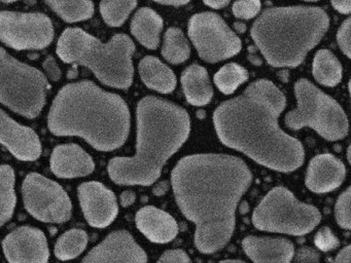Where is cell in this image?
I'll return each instance as SVG.
<instances>
[{"instance_id":"obj_19","label":"cell","mask_w":351,"mask_h":263,"mask_svg":"<svg viewBox=\"0 0 351 263\" xmlns=\"http://www.w3.org/2000/svg\"><path fill=\"white\" fill-rule=\"evenodd\" d=\"M242 248L254 263H291L295 245L282 236H248Z\"/></svg>"},{"instance_id":"obj_3","label":"cell","mask_w":351,"mask_h":263,"mask_svg":"<svg viewBox=\"0 0 351 263\" xmlns=\"http://www.w3.org/2000/svg\"><path fill=\"white\" fill-rule=\"evenodd\" d=\"M130 123V110L124 99L90 80L63 86L48 114L53 135L83 138L94 149L104 152L124 145Z\"/></svg>"},{"instance_id":"obj_31","label":"cell","mask_w":351,"mask_h":263,"mask_svg":"<svg viewBox=\"0 0 351 263\" xmlns=\"http://www.w3.org/2000/svg\"><path fill=\"white\" fill-rule=\"evenodd\" d=\"M351 187H347L341 193L335 205V216L337 223L343 229L349 230L351 228L350 217Z\"/></svg>"},{"instance_id":"obj_32","label":"cell","mask_w":351,"mask_h":263,"mask_svg":"<svg viewBox=\"0 0 351 263\" xmlns=\"http://www.w3.org/2000/svg\"><path fill=\"white\" fill-rule=\"evenodd\" d=\"M262 3L258 0H241L235 1L232 5L234 16L242 20H250L260 14Z\"/></svg>"},{"instance_id":"obj_46","label":"cell","mask_w":351,"mask_h":263,"mask_svg":"<svg viewBox=\"0 0 351 263\" xmlns=\"http://www.w3.org/2000/svg\"><path fill=\"white\" fill-rule=\"evenodd\" d=\"M350 148V146H348V149H347V160H348L349 164L351 162Z\"/></svg>"},{"instance_id":"obj_38","label":"cell","mask_w":351,"mask_h":263,"mask_svg":"<svg viewBox=\"0 0 351 263\" xmlns=\"http://www.w3.org/2000/svg\"><path fill=\"white\" fill-rule=\"evenodd\" d=\"M136 201V193L132 190H125L121 193L120 203L121 205L124 208L130 207Z\"/></svg>"},{"instance_id":"obj_25","label":"cell","mask_w":351,"mask_h":263,"mask_svg":"<svg viewBox=\"0 0 351 263\" xmlns=\"http://www.w3.org/2000/svg\"><path fill=\"white\" fill-rule=\"evenodd\" d=\"M15 171L9 164H0V227L13 217L17 197Z\"/></svg>"},{"instance_id":"obj_12","label":"cell","mask_w":351,"mask_h":263,"mask_svg":"<svg viewBox=\"0 0 351 263\" xmlns=\"http://www.w3.org/2000/svg\"><path fill=\"white\" fill-rule=\"evenodd\" d=\"M54 27L40 12H0V41L17 51H40L54 39Z\"/></svg>"},{"instance_id":"obj_39","label":"cell","mask_w":351,"mask_h":263,"mask_svg":"<svg viewBox=\"0 0 351 263\" xmlns=\"http://www.w3.org/2000/svg\"><path fill=\"white\" fill-rule=\"evenodd\" d=\"M332 8L342 14H349L351 12L350 0H343V1H332Z\"/></svg>"},{"instance_id":"obj_9","label":"cell","mask_w":351,"mask_h":263,"mask_svg":"<svg viewBox=\"0 0 351 263\" xmlns=\"http://www.w3.org/2000/svg\"><path fill=\"white\" fill-rule=\"evenodd\" d=\"M252 220L258 230L301 236L319 224L322 213L314 205L300 201L289 189L277 186L256 205Z\"/></svg>"},{"instance_id":"obj_15","label":"cell","mask_w":351,"mask_h":263,"mask_svg":"<svg viewBox=\"0 0 351 263\" xmlns=\"http://www.w3.org/2000/svg\"><path fill=\"white\" fill-rule=\"evenodd\" d=\"M82 263H147V255L130 232L121 229L110 232Z\"/></svg>"},{"instance_id":"obj_22","label":"cell","mask_w":351,"mask_h":263,"mask_svg":"<svg viewBox=\"0 0 351 263\" xmlns=\"http://www.w3.org/2000/svg\"><path fill=\"white\" fill-rule=\"evenodd\" d=\"M163 26L162 16L153 8L143 6L133 16L130 31L131 34L145 49H157Z\"/></svg>"},{"instance_id":"obj_4","label":"cell","mask_w":351,"mask_h":263,"mask_svg":"<svg viewBox=\"0 0 351 263\" xmlns=\"http://www.w3.org/2000/svg\"><path fill=\"white\" fill-rule=\"evenodd\" d=\"M136 148L130 158H114L108 172L116 184L149 186L161 177L166 162L186 143L191 119L186 109L155 96L136 107Z\"/></svg>"},{"instance_id":"obj_11","label":"cell","mask_w":351,"mask_h":263,"mask_svg":"<svg viewBox=\"0 0 351 263\" xmlns=\"http://www.w3.org/2000/svg\"><path fill=\"white\" fill-rule=\"evenodd\" d=\"M22 199L26 211L45 223L69 221L73 203L61 185L38 173H29L22 183Z\"/></svg>"},{"instance_id":"obj_6","label":"cell","mask_w":351,"mask_h":263,"mask_svg":"<svg viewBox=\"0 0 351 263\" xmlns=\"http://www.w3.org/2000/svg\"><path fill=\"white\" fill-rule=\"evenodd\" d=\"M134 51V42L127 34L119 33L104 43L81 28L65 29L56 45L61 61L85 66L104 86L119 90L132 84Z\"/></svg>"},{"instance_id":"obj_45","label":"cell","mask_w":351,"mask_h":263,"mask_svg":"<svg viewBox=\"0 0 351 263\" xmlns=\"http://www.w3.org/2000/svg\"><path fill=\"white\" fill-rule=\"evenodd\" d=\"M219 263H246V262H245V261L238 260V259H227V260H223Z\"/></svg>"},{"instance_id":"obj_18","label":"cell","mask_w":351,"mask_h":263,"mask_svg":"<svg viewBox=\"0 0 351 263\" xmlns=\"http://www.w3.org/2000/svg\"><path fill=\"white\" fill-rule=\"evenodd\" d=\"M50 168L61 179L89 176L95 170V162L88 152L77 144H61L53 149Z\"/></svg>"},{"instance_id":"obj_37","label":"cell","mask_w":351,"mask_h":263,"mask_svg":"<svg viewBox=\"0 0 351 263\" xmlns=\"http://www.w3.org/2000/svg\"><path fill=\"white\" fill-rule=\"evenodd\" d=\"M43 68H44L45 73L48 75L52 82H59L62 77V72H61L60 67L57 63L56 59L52 55H48L43 63Z\"/></svg>"},{"instance_id":"obj_27","label":"cell","mask_w":351,"mask_h":263,"mask_svg":"<svg viewBox=\"0 0 351 263\" xmlns=\"http://www.w3.org/2000/svg\"><path fill=\"white\" fill-rule=\"evenodd\" d=\"M89 242L87 232L73 228L61 234L55 244L54 253L59 260L67 261L77 258L86 250Z\"/></svg>"},{"instance_id":"obj_29","label":"cell","mask_w":351,"mask_h":263,"mask_svg":"<svg viewBox=\"0 0 351 263\" xmlns=\"http://www.w3.org/2000/svg\"><path fill=\"white\" fill-rule=\"evenodd\" d=\"M247 79V70L236 63L226 64L213 77L215 86L223 95L233 94Z\"/></svg>"},{"instance_id":"obj_23","label":"cell","mask_w":351,"mask_h":263,"mask_svg":"<svg viewBox=\"0 0 351 263\" xmlns=\"http://www.w3.org/2000/svg\"><path fill=\"white\" fill-rule=\"evenodd\" d=\"M138 72L143 84L151 90L160 94H170L176 90V74L157 57H143L138 64Z\"/></svg>"},{"instance_id":"obj_21","label":"cell","mask_w":351,"mask_h":263,"mask_svg":"<svg viewBox=\"0 0 351 263\" xmlns=\"http://www.w3.org/2000/svg\"><path fill=\"white\" fill-rule=\"evenodd\" d=\"M180 82L184 97L191 105L200 107L210 103L213 88L206 68L192 64L182 72Z\"/></svg>"},{"instance_id":"obj_7","label":"cell","mask_w":351,"mask_h":263,"mask_svg":"<svg viewBox=\"0 0 351 263\" xmlns=\"http://www.w3.org/2000/svg\"><path fill=\"white\" fill-rule=\"evenodd\" d=\"M297 108L285 117V125L293 131L311 127L328 141H339L349 131L348 118L341 105L305 78L295 84Z\"/></svg>"},{"instance_id":"obj_43","label":"cell","mask_w":351,"mask_h":263,"mask_svg":"<svg viewBox=\"0 0 351 263\" xmlns=\"http://www.w3.org/2000/svg\"><path fill=\"white\" fill-rule=\"evenodd\" d=\"M157 3L161 4V5L176 6V8H178V6L188 4L189 0H167V1H157Z\"/></svg>"},{"instance_id":"obj_44","label":"cell","mask_w":351,"mask_h":263,"mask_svg":"<svg viewBox=\"0 0 351 263\" xmlns=\"http://www.w3.org/2000/svg\"><path fill=\"white\" fill-rule=\"evenodd\" d=\"M236 29H237L238 32H244L245 31V25L242 24V23H236L235 24Z\"/></svg>"},{"instance_id":"obj_36","label":"cell","mask_w":351,"mask_h":263,"mask_svg":"<svg viewBox=\"0 0 351 263\" xmlns=\"http://www.w3.org/2000/svg\"><path fill=\"white\" fill-rule=\"evenodd\" d=\"M157 263H193V261L184 250L172 249L164 252Z\"/></svg>"},{"instance_id":"obj_1","label":"cell","mask_w":351,"mask_h":263,"mask_svg":"<svg viewBox=\"0 0 351 263\" xmlns=\"http://www.w3.org/2000/svg\"><path fill=\"white\" fill-rule=\"evenodd\" d=\"M252 179L245 162L229 154H191L174 166V197L182 215L196 226L194 244L199 252L213 254L227 246L238 203Z\"/></svg>"},{"instance_id":"obj_41","label":"cell","mask_w":351,"mask_h":263,"mask_svg":"<svg viewBox=\"0 0 351 263\" xmlns=\"http://www.w3.org/2000/svg\"><path fill=\"white\" fill-rule=\"evenodd\" d=\"M170 183L167 180L160 181L154 186L153 193L156 197H163L169 190Z\"/></svg>"},{"instance_id":"obj_13","label":"cell","mask_w":351,"mask_h":263,"mask_svg":"<svg viewBox=\"0 0 351 263\" xmlns=\"http://www.w3.org/2000/svg\"><path fill=\"white\" fill-rule=\"evenodd\" d=\"M77 197L82 212L92 227H108L118 216L116 195L98 181L82 183L77 188Z\"/></svg>"},{"instance_id":"obj_5","label":"cell","mask_w":351,"mask_h":263,"mask_svg":"<svg viewBox=\"0 0 351 263\" xmlns=\"http://www.w3.org/2000/svg\"><path fill=\"white\" fill-rule=\"evenodd\" d=\"M330 27L324 8L311 5L275 6L258 16L250 36L272 67L295 68L322 40Z\"/></svg>"},{"instance_id":"obj_26","label":"cell","mask_w":351,"mask_h":263,"mask_svg":"<svg viewBox=\"0 0 351 263\" xmlns=\"http://www.w3.org/2000/svg\"><path fill=\"white\" fill-rule=\"evenodd\" d=\"M161 55L165 61L172 65L184 63L190 58V45L180 28L170 27L166 30Z\"/></svg>"},{"instance_id":"obj_35","label":"cell","mask_w":351,"mask_h":263,"mask_svg":"<svg viewBox=\"0 0 351 263\" xmlns=\"http://www.w3.org/2000/svg\"><path fill=\"white\" fill-rule=\"evenodd\" d=\"M293 259L295 263H319L322 256L315 249L304 246L295 251Z\"/></svg>"},{"instance_id":"obj_10","label":"cell","mask_w":351,"mask_h":263,"mask_svg":"<svg viewBox=\"0 0 351 263\" xmlns=\"http://www.w3.org/2000/svg\"><path fill=\"white\" fill-rule=\"evenodd\" d=\"M188 34L199 57L206 63H219L240 53L241 39L219 14H195L189 22Z\"/></svg>"},{"instance_id":"obj_33","label":"cell","mask_w":351,"mask_h":263,"mask_svg":"<svg viewBox=\"0 0 351 263\" xmlns=\"http://www.w3.org/2000/svg\"><path fill=\"white\" fill-rule=\"evenodd\" d=\"M314 244L324 252H330L339 246V240L330 227L324 226L320 228L314 236Z\"/></svg>"},{"instance_id":"obj_14","label":"cell","mask_w":351,"mask_h":263,"mask_svg":"<svg viewBox=\"0 0 351 263\" xmlns=\"http://www.w3.org/2000/svg\"><path fill=\"white\" fill-rule=\"evenodd\" d=\"M3 249L10 263H48L50 258L46 234L32 226H20L10 232Z\"/></svg>"},{"instance_id":"obj_42","label":"cell","mask_w":351,"mask_h":263,"mask_svg":"<svg viewBox=\"0 0 351 263\" xmlns=\"http://www.w3.org/2000/svg\"><path fill=\"white\" fill-rule=\"evenodd\" d=\"M229 0H205L204 1L205 5L215 8V10H221V8L229 5Z\"/></svg>"},{"instance_id":"obj_8","label":"cell","mask_w":351,"mask_h":263,"mask_svg":"<svg viewBox=\"0 0 351 263\" xmlns=\"http://www.w3.org/2000/svg\"><path fill=\"white\" fill-rule=\"evenodd\" d=\"M49 88L40 70L18 61L0 47L1 104L26 118H36L46 105Z\"/></svg>"},{"instance_id":"obj_17","label":"cell","mask_w":351,"mask_h":263,"mask_svg":"<svg viewBox=\"0 0 351 263\" xmlns=\"http://www.w3.org/2000/svg\"><path fill=\"white\" fill-rule=\"evenodd\" d=\"M346 176L343 162L330 153L318 154L310 160L305 184L314 193H328L339 188Z\"/></svg>"},{"instance_id":"obj_28","label":"cell","mask_w":351,"mask_h":263,"mask_svg":"<svg viewBox=\"0 0 351 263\" xmlns=\"http://www.w3.org/2000/svg\"><path fill=\"white\" fill-rule=\"evenodd\" d=\"M63 21L66 23L83 22L93 16L95 5L88 0L82 1H46Z\"/></svg>"},{"instance_id":"obj_24","label":"cell","mask_w":351,"mask_h":263,"mask_svg":"<svg viewBox=\"0 0 351 263\" xmlns=\"http://www.w3.org/2000/svg\"><path fill=\"white\" fill-rule=\"evenodd\" d=\"M312 73L318 84L332 88L338 86L342 80L343 68L330 49H322L314 55Z\"/></svg>"},{"instance_id":"obj_16","label":"cell","mask_w":351,"mask_h":263,"mask_svg":"<svg viewBox=\"0 0 351 263\" xmlns=\"http://www.w3.org/2000/svg\"><path fill=\"white\" fill-rule=\"evenodd\" d=\"M0 144L17 160L34 162L42 155L43 147L38 134L20 125L0 108Z\"/></svg>"},{"instance_id":"obj_20","label":"cell","mask_w":351,"mask_h":263,"mask_svg":"<svg viewBox=\"0 0 351 263\" xmlns=\"http://www.w3.org/2000/svg\"><path fill=\"white\" fill-rule=\"evenodd\" d=\"M135 224L139 231L151 242L167 244L178 234V224L167 212L154 205L141 208L135 215Z\"/></svg>"},{"instance_id":"obj_30","label":"cell","mask_w":351,"mask_h":263,"mask_svg":"<svg viewBox=\"0 0 351 263\" xmlns=\"http://www.w3.org/2000/svg\"><path fill=\"white\" fill-rule=\"evenodd\" d=\"M137 1H101L99 4L100 14L106 25L110 27H121L126 22L131 12L136 8Z\"/></svg>"},{"instance_id":"obj_34","label":"cell","mask_w":351,"mask_h":263,"mask_svg":"<svg viewBox=\"0 0 351 263\" xmlns=\"http://www.w3.org/2000/svg\"><path fill=\"white\" fill-rule=\"evenodd\" d=\"M351 18H347L344 22L341 24L340 28L337 32V42L340 47L342 53L346 55L348 59L351 58Z\"/></svg>"},{"instance_id":"obj_2","label":"cell","mask_w":351,"mask_h":263,"mask_svg":"<svg viewBox=\"0 0 351 263\" xmlns=\"http://www.w3.org/2000/svg\"><path fill=\"white\" fill-rule=\"evenodd\" d=\"M285 94L271 80L252 82L243 92L221 103L213 113L219 141L261 166L281 173L299 168L305 151L299 140L279 127Z\"/></svg>"},{"instance_id":"obj_40","label":"cell","mask_w":351,"mask_h":263,"mask_svg":"<svg viewBox=\"0 0 351 263\" xmlns=\"http://www.w3.org/2000/svg\"><path fill=\"white\" fill-rule=\"evenodd\" d=\"M351 246L343 248L332 263H350Z\"/></svg>"}]
</instances>
